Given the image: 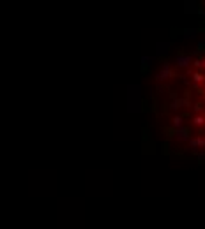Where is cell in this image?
I'll return each mask as SVG.
<instances>
[{
    "instance_id": "5b68a950",
    "label": "cell",
    "mask_w": 205,
    "mask_h": 229,
    "mask_svg": "<svg viewBox=\"0 0 205 229\" xmlns=\"http://www.w3.org/2000/svg\"><path fill=\"white\" fill-rule=\"evenodd\" d=\"M171 109H179V107H182V100L180 99H177V100H173V102H171Z\"/></svg>"
},
{
    "instance_id": "9c48e42d",
    "label": "cell",
    "mask_w": 205,
    "mask_h": 229,
    "mask_svg": "<svg viewBox=\"0 0 205 229\" xmlns=\"http://www.w3.org/2000/svg\"><path fill=\"white\" fill-rule=\"evenodd\" d=\"M202 106H203V104H200V102H198L196 106H195V111H202V109H203Z\"/></svg>"
},
{
    "instance_id": "52a82bcc",
    "label": "cell",
    "mask_w": 205,
    "mask_h": 229,
    "mask_svg": "<svg viewBox=\"0 0 205 229\" xmlns=\"http://www.w3.org/2000/svg\"><path fill=\"white\" fill-rule=\"evenodd\" d=\"M173 125H175V127H180V125H182V118H180V116H175V118H173Z\"/></svg>"
},
{
    "instance_id": "8fae6325",
    "label": "cell",
    "mask_w": 205,
    "mask_h": 229,
    "mask_svg": "<svg viewBox=\"0 0 205 229\" xmlns=\"http://www.w3.org/2000/svg\"><path fill=\"white\" fill-rule=\"evenodd\" d=\"M195 67H202V60H196V62H195Z\"/></svg>"
},
{
    "instance_id": "ba28073f",
    "label": "cell",
    "mask_w": 205,
    "mask_h": 229,
    "mask_svg": "<svg viewBox=\"0 0 205 229\" xmlns=\"http://www.w3.org/2000/svg\"><path fill=\"white\" fill-rule=\"evenodd\" d=\"M141 62H143V67H147L148 64H150V58H147V57H143L141 58Z\"/></svg>"
},
{
    "instance_id": "8992f818",
    "label": "cell",
    "mask_w": 205,
    "mask_h": 229,
    "mask_svg": "<svg viewBox=\"0 0 205 229\" xmlns=\"http://www.w3.org/2000/svg\"><path fill=\"white\" fill-rule=\"evenodd\" d=\"M177 134H179V137L186 139V137H187V130H186V129H180V130H177Z\"/></svg>"
},
{
    "instance_id": "30bf717a",
    "label": "cell",
    "mask_w": 205,
    "mask_h": 229,
    "mask_svg": "<svg viewBox=\"0 0 205 229\" xmlns=\"http://www.w3.org/2000/svg\"><path fill=\"white\" fill-rule=\"evenodd\" d=\"M198 50H200V51H205V44H203V43L198 44Z\"/></svg>"
},
{
    "instance_id": "277c9868",
    "label": "cell",
    "mask_w": 205,
    "mask_h": 229,
    "mask_svg": "<svg viewBox=\"0 0 205 229\" xmlns=\"http://www.w3.org/2000/svg\"><path fill=\"white\" fill-rule=\"evenodd\" d=\"M193 123L202 127V125L205 123V116H200V114H198V116H195V118H193Z\"/></svg>"
},
{
    "instance_id": "3957f363",
    "label": "cell",
    "mask_w": 205,
    "mask_h": 229,
    "mask_svg": "<svg viewBox=\"0 0 205 229\" xmlns=\"http://www.w3.org/2000/svg\"><path fill=\"white\" fill-rule=\"evenodd\" d=\"M189 74H191V78L195 79L196 83H203V81H205V74H202V72H191L189 71Z\"/></svg>"
},
{
    "instance_id": "4fadbf2b",
    "label": "cell",
    "mask_w": 205,
    "mask_h": 229,
    "mask_svg": "<svg viewBox=\"0 0 205 229\" xmlns=\"http://www.w3.org/2000/svg\"><path fill=\"white\" fill-rule=\"evenodd\" d=\"M202 93H203V95H205V90H203V92H202Z\"/></svg>"
},
{
    "instance_id": "7c38bea8",
    "label": "cell",
    "mask_w": 205,
    "mask_h": 229,
    "mask_svg": "<svg viewBox=\"0 0 205 229\" xmlns=\"http://www.w3.org/2000/svg\"><path fill=\"white\" fill-rule=\"evenodd\" d=\"M202 67H205V60H202Z\"/></svg>"
},
{
    "instance_id": "7a4b0ae2",
    "label": "cell",
    "mask_w": 205,
    "mask_h": 229,
    "mask_svg": "<svg viewBox=\"0 0 205 229\" xmlns=\"http://www.w3.org/2000/svg\"><path fill=\"white\" fill-rule=\"evenodd\" d=\"M168 76H170V67L164 65V69L157 74V79H159V81H164V79H168Z\"/></svg>"
},
{
    "instance_id": "6da1fadb",
    "label": "cell",
    "mask_w": 205,
    "mask_h": 229,
    "mask_svg": "<svg viewBox=\"0 0 205 229\" xmlns=\"http://www.w3.org/2000/svg\"><path fill=\"white\" fill-rule=\"evenodd\" d=\"M191 64V57H177V65L179 67H187Z\"/></svg>"
}]
</instances>
